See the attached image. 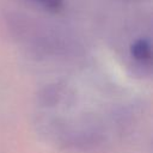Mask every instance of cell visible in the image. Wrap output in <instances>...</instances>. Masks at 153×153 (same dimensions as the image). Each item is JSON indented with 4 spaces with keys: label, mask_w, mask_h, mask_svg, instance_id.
Returning <instances> with one entry per match:
<instances>
[{
    "label": "cell",
    "mask_w": 153,
    "mask_h": 153,
    "mask_svg": "<svg viewBox=\"0 0 153 153\" xmlns=\"http://www.w3.org/2000/svg\"><path fill=\"white\" fill-rule=\"evenodd\" d=\"M130 51H131V55L139 61H142V62L151 61V47L148 41L146 39L140 38L136 42H134L131 44Z\"/></svg>",
    "instance_id": "obj_1"
},
{
    "label": "cell",
    "mask_w": 153,
    "mask_h": 153,
    "mask_svg": "<svg viewBox=\"0 0 153 153\" xmlns=\"http://www.w3.org/2000/svg\"><path fill=\"white\" fill-rule=\"evenodd\" d=\"M26 1L50 13H60L65 8V0H26Z\"/></svg>",
    "instance_id": "obj_2"
}]
</instances>
